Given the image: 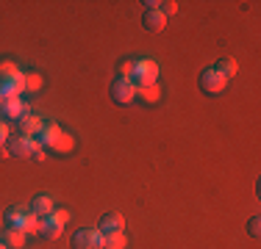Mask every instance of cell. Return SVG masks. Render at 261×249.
I'll return each mask as SVG.
<instances>
[{"mask_svg": "<svg viewBox=\"0 0 261 249\" xmlns=\"http://www.w3.org/2000/svg\"><path fill=\"white\" fill-rule=\"evenodd\" d=\"M156 78H159V64L153 58H136V64H134V78H130V83L139 89V86H150V83H156Z\"/></svg>", "mask_w": 261, "mask_h": 249, "instance_id": "6da1fadb", "label": "cell"}, {"mask_svg": "<svg viewBox=\"0 0 261 249\" xmlns=\"http://www.w3.org/2000/svg\"><path fill=\"white\" fill-rule=\"evenodd\" d=\"M197 83H200L203 95H222V91H225V86H228V80L222 78L214 67H208V70L200 72V80H197Z\"/></svg>", "mask_w": 261, "mask_h": 249, "instance_id": "7a4b0ae2", "label": "cell"}, {"mask_svg": "<svg viewBox=\"0 0 261 249\" xmlns=\"http://www.w3.org/2000/svg\"><path fill=\"white\" fill-rule=\"evenodd\" d=\"M72 249H103V235L97 227H84L72 235Z\"/></svg>", "mask_w": 261, "mask_h": 249, "instance_id": "3957f363", "label": "cell"}, {"mask_svg": "<svg viewBox=\"0 0 261 249\" xmlns=\"http://www.w3.org/2000/svg\"><path fill=\"white\" fill-rule=\"evenodd\" d=\"M134 97H136V86L130 83L128 78H114L111 80V100H114V103L128 105V103H134Z\"/></svg>", "mask_w": 261, "mask_h": 249, "instance_id": "277c9868", "label": "cell"}, {"mask_svg": "<svg viewBox=\"0 0 261 249\" xmlns=\"http://www.w3.org/2000/svg\"><path fill=\"white\" fill-rule=\"evenodd\" d=\"M6 155H9V158L28 161L31 158V139H22V136H9V141H6Z\"/></svg>", "mask_w": 261, "mask_h": 249, "instance_id": "5b68a950", "label": "cell"}, {"mask_svg": "<svg viewBox=\"0 0 261 249\" xmlns=\"http://www.w3.org/2000/svg\"><path fill=\"white\" fill-rule=\"evenodd\" d=\"M28 210H31V216H36L39 222H45V219H50V216H53L56 205H53V199L47 197V194H39V197H34V199H31Z\"/></svg>", "mask_w": 261, "mask_h": 249, "instance_id": "8992f818", "label": "cell"}, {"mask_svg": "<svg viewBox=\"0 0 261 249\" xmlns=\"http://www.w3.org/2000/svg\"><path fill=\"white\" fill-rule=\"evenodd\" d=\"M122 227H125V219H122L120 213H103L100 222H97V233L100 235H114V233H122Z\"/></svg>", "mask_w": 261, "mask_h": 249, "instance_id": "52a82bcc", "label": "cell"}, {"mask_svg": "<svg viewBox=\"0 0 261 249\" xmlns=\"http://www.w3.org/2000/svg\"><path fill=\"white\" fill-rule=\"evenodd\" d=\"M28 213H31V210H28V208H22V205H14V208H9V210L3 213L6 227H9V230H22V224H25Z\"/></svg>", "mask_w": 261, "mask_h": 249, "instance_id": "ba28073f", "label": "cell"}, {"mask_svg": "<svg viewBox=\"0 0 261 249\" xmlns=\"http://www.w3.org/2000/svg\"><path fill=\"white\" fill-rule=\"evenodd\" d=\"M47 149L56 152V155H67V152H72V149H75V139H72V133H64V130H61L50 144H47Z\"/></svg>", "mask_w": 261, "mask_h": 249, "instance_id": "9c48e42d", "label": "cell"}, {"mask_svg": "<svg viewBox=\"0 0 261 249\" xmlns=\"http://www.w3.org/2000/svg\"><path fill=\"white\" fill-rule=\"evenodd\" d=\"M164 25H167V17L161 14L159 9L145 11V14H142V28H145V30H153V34H159V30H164Z\"/></svg>", "mask_w": 261, "mask_h": 249, "instance_id": "30bf717a", "label": "cell"}, {"mask_svg": "<svg viewBox=\"0 0 261 249\" xmlns=\"http://www.w3.org/2000/svg\"><path fill=\"white\" fill-rule=\"evenodd\" d=\"M39 130H42V119H39V116L28 114V116H22V119H20V136H22V139H36Z\"/></svg>", "mask_w": 261, "mask_h": 249, "instance_id": "8fae6325", "label": "cell"}, {"mask_svg": "<svg viewBox=\"0 0 261 249\" xmlns=\"http://www.w3.org/2000/svg\"><path fill=\"white\" fill-rule=\"evenodd\" d=\"M25 238H28V235L22 233V230H9V227H6L3 233H0V241H3L9 249H22V246H25Z\"/></svg>", "mask_w": 261, "mask_h": 249, "instance_id": "7c38bea8", "label": "cell"}, {"mask_svg": "<svg viewBox=\"0 0 261 249\" xmlns=\"http://www.w3.org/2000/svg\"><path fill=\"white\" fill-rule=\"evenodd\" d=\"M136 97H139L142 103H147V105H156L159 100H161V89H159V83L139 86V89H136Z\"/></svg>", "mask_w": 261, "mask_h": 249, "instance_id": "4fadbf2b", "label": "cell"}, {"mask_svg": "<svg viewBox=\"0 0 261 249\" xmlns=\"http://www.w3.org/2000/svg\"><path fill=\"white\" fill-rule=\"evenodd\" d=\"M42 89V75L39 72H22V95H36Z\"/></svg>", "mask_w": 261, "mask_h": 249, "instance_id": "5bb4252c", "label": "cell"}, {"mask_svg": "<svg viewBox=\"0 0 261 249\" xmlns=\"http://www.w3.org/2000/svg\"><path fill=\"white\" fill-rule=\"evenodd\" d=\"M214 70L220 72V75H222V78H225V80H231L233 75L239 72V64H236V61L231 58V55H222V58L217 61V67H214Z\"/></svg>", "mask_w": 261, "mask_h": 249, "instance_id": "9a60e30c", "label": "cell"}, {"mask_svg": "<svg viewBox=\"0 0 261 249\" xmlns=\"http://www.w3.org/2000/svg\"><path fill=\"white\" fill-rule=\"evenodd\" d=\"M39 235H42L45 241H56V238L61 235V224H56L53 219H45V222L39 224Z\"/></svg>", "mask_w": 261, "mask_h": 249, "instance_id": "2e32d148", "label": "cell"}, {"mask_svg": "<svg viewBox=\"0 0 261 249\" xmlns=\"http://www.w3.org/2000/svg\"><path fill=\"white\" fill-rule=\"evenodd\" d=\"M128 238L125 233H114V235H103V249H125Z\"/></svg>", "mask_w": 261, "mask_h": 249, "instance_id": "e0dca14e", "label": "cell"}, {"mask_svg": "<svg viewBox=\"0 0 261 249\" xmlns=\"http://www.w3.org/2000/svg\"><path fill=\"white\" fill-rule=\"evenodd\" d=\"M134 64H136V58H120L117 61V78H134Z\"/></svg>", "mask_w": 261, "mask_h": 249, "instance_id": "ac0fdd59", "label": "cell"}, {"mask_svg": "<svg viewBox=\"0 0 261 249\" xmlns=\"http://www.w3.org/2000/svg\"><path fill=\"white\" fill-rule=\"evenodd\" d=\"M14 75H20V67L14 64L11 58H0V78H14Z\"/></svg>", "mask_w": 261, "mask_h": 249, "instance_id": "d6986e66", "label": "cell"}, {"mask_svg": "<svg viewBox=\"0 0 261 249\" xmlns=\"http://www.w3.org/2000/svg\"><path fill=\"white\" fill-rule=\"evenodd\" d=\"M28 161H36V164L45 161V147L39 144V139H31V158Z\"/></svg>", "mask_w": 261, "mask_h": 249, "instance_id": "ffe728a7", "label": "cell"}, {"mask_svg": "<svg viewBox=\"0 0 261 249\" xmlns=\"http://www.w3.org/2000/svg\"><path fill=\"white\" fill-rule=\"evenodd\" d=\"M39 219H36V216H31L28 213V219H25V224H22V233H25V235H34V233H39Z\"/></svg>", "mask_w": 261, "mask_h": 249, "instance_id": "44dd1931", "label": "cell"}, {"mask_svg": "<svg viewBox=\"0 0 261 249\" xmlns=\"http://www.w3.org/2000/svg\"><path fill=\"white\" fill-rule=\"evenodd\" d=\"M50 219H53L56 224H61V227H64V224H67V222H70V210H64V208H56V210H53V216H50Z\"/></svg>", "mask_w": 261, "mask_h": 249, "instance_id": "7402d4cb", "label": "cell"}, {"mask_svg": "<svg viewBox=\"0 0 261 249\" xmlns=\"http://www.w3.org/2000/svg\"><path fill=\"white\" fill-rule=\"evenodd\" d=\"M247 233H250L253 238H258V235H261V219H258V216H253V219L247 222Z\"/></svg>", "mask_w": 261, "mask_h": 249, "instance_id": "603a6c76", "label": "cell"}, {"mask_svg": "<svg viewBox=\"0 0 261 249\" xmlns=\"http://www.w3.org/2000/svg\"><path fill=\"white\" fill-rule=\"evenodd\" d=\"M159 11L164 17H170V14H175L178 11V3H172V0H167V3H159Z\"/></svg>", "mask_w": 261, "mask_h": 249, "instance_id": "cb8c5ba5", "label": "cell"}, {"mask_svg": "<svg viewBox=\"0 0 261 249\" xmlns=\"http://www.w3.org/2000/svg\"><path fill=\"white\" fill-rule=\"evenodd\" d=\"M6 141H9V124L0 122V147H6Z\"/></svg>", "mask_w": 261, "mask_h": 249, "instance_id": "d4e9b609", "label": "cell"}, {"mask_svg": "<svg viewBox=\"0 0 261 249\" xmlns=\"http://www.w3.org/2000/svg\"><path fill=\"white\" fill-rule=\"evenodd\" d=\"M0 249H9V246H6V244H3V241H0Z\"/></svg>", "mask_w": 261, "mask_h": 249, "instance_id": "484cf974", "label": "cell"}]
</instances>
